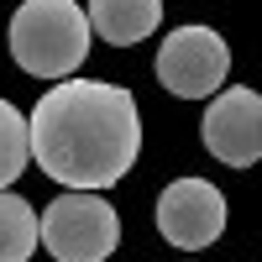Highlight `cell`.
I'll list each match as a JSON object with an SVG mask.
<instances>
[{"instance_id":"ba28073f","label":"cell","mask_w":262,"mask_h":262,"mask_svg":"<svg viewBox=\"0 0 262 262\" xmlns=\"http://www.w3.org/2000/svg\"><path fill=\"white\" fill-rule=\"evenodd\" d=\"M42 247V215L21 194L0 189V262H27Z\"/></svg>"},{"instance_id":"277c9868","label":"cell","mask_w":262,"mask_h":262,"mask_svg":"<svg viewBox=\"0 0 262 262\" xmlns=\"http://www.w3.org/2000/svg\"><path fill=\"white\" fill-rule=\"evenodd\" d=\"M231 74V48L210 27H179L158 48V84L179 100H210Z\"/></svg>"},{"instance_id":"9c48e42d","label":"cell","mask_w":262,"mask_h":262,"mask_svg":"<svg viewBox=\"0 0 262 262\" xmlns=\"http://www.w3.org/2000/svg\"><path fill=\"white\" fill-rule=\"evenodd\" d=\"M27 158H32V126L21 121L11 100H0V189H11L21 179Z\"/></svg>"},{"instance_id":"7a4b0ae2","label":"cell","mask_w":262,"mask_h":262,"mask_svg":"<svg viewBox=\"0 0 262 262\" xmlns=\"http://www.w3.org/2000/svg\"><path fill=\"white\" fill-rule=\"evenodd\" d=\"M90 11L74 0H27L11 16V58L32 79H74L90 53Z\"/></svg>"},{"instance_id":"8992f818","label":"cell","mask_w":262,"mask_h":262,"mask_svg":"<svg viewBox=\"0 0 262 262\" xmlns=\"http://www.w3.org/2000/svg\"><path fill=\"white\" fill-rule=\"evenodd\" d=\"M158 231L179 252H200L226 231V194L210 179H173L158 200Z\"/></svg>"},{"instance_id":"3957f363","label":"cell","mask_w":262,"mask_h":262,"mask_svg":"<svg viewBox=\"0 0 262 262\" xmlns=\"http://www.w3.org/2000/svg\"><path fill=\"white\" fill-rule=\"evenodd\" d=\"M42 247L58 262H105L121 247V215L95 189H69L42 210Z\"/></svg>"},{"instance_id":"52a82bcc","label":"cell","mask_w":262,"mask_h":262,"mask_svg":"<svg viewBox=\"0 0 262 262\" xmlns=\"http://www.w3.org/2000/svg\"><path fill=\"white\" fill-rule=\"evenodd\" d=\"M90 27L95 37H105L111 48H137L158 32L163 21V0H90Z\"/></svg>"},{"instance_id":"5b68a950","label":"cell","mask_w":262,"mask_h":262,"mask_svg":"<svg viewBox=\"0 0 262 262\" xmlns=\"http://www.w3.org/2000/svg\"><path fill=\"white\" fill-rule=\"evenodd\" d=\"M205 152L226 168H252L262 158V95L247 84L210 95L205 111Z\"/></svg>"},{"instance_id":"6da1fadb","label":"cell","mask_w":262,"mask_h":262,"mask_svg":"<svg viewBox=\"0 0 262 262\" xmlns=\"http://www.w3.org/2000/svg\"><path fill=\"white\" fill-rule=\"evenodd\" d=\"M32 158L63 189H111L142 152V116L121 84L58 79L32 105Z\"/></svg>"}]
</instances>
